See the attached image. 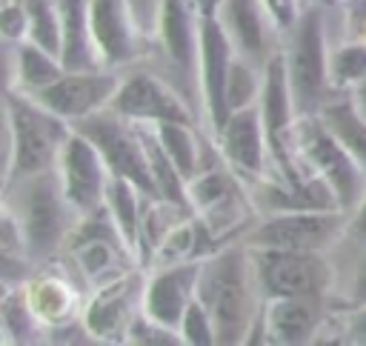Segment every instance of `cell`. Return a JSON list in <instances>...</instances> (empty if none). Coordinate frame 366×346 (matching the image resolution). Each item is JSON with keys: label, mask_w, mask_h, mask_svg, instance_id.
I'll use <instances>...</instances> for the list:
<instances>
[{"label": "cell", "mask_w": 366, "mask_h": 346, "mask_svg": "<svg viewBox=\"0 0 366 346\" xmlns=\"http://www.w3.org/2000/svg\"><path fill=\"white\" fill-rule=\"evenodd\" d=\"M197 300L214 320L217 346L246 343L263 309V292L254 275L252 249L243 240H232L200 260Z\"/></svg>", "instance_id": "1"}, {"label": "cell", "mask_w": 366, "mask_h": 346, "mask_svg": "<svg viewBox=\"0 0 366 346\" xmlns=\"http://www.w3.org/2000/svg\"><path fill=\"white\" fill-rule=\"evenodd\" d=\"M3 206L17 217L29 257L37 266L63 254L80 220L77 209L66 200L54 169L3 183Z\"/></svg>", "instance_id": "2"}, {"label": "cell", "mask_w": 366, "mask_h": 346, "mask_svg": "<svg viewBox=\"0 0 366 346\" xmlns=\"http://www.w3.org/2000/svg\"><path fill=\"white\" fill-rule=\"evenodd\" d=\"M6 112V166H3V183L40 174L49 169H57L60 152L74 132V126L46 109L31 94L6 89L3 97Z\"/></svg>", "instance_id": "3"}, {"label": "cell", "mask_w": 366, "mask_h": 346, "mask_svg": "<svg viewBox=\"0 0 366 346\" xmlns=\"http://www.w3.org/2000/svg\"><path fill=\"white\" fill-rule=\"evenodd\" d=\"M329 6L332 0L303 6L297 23L289 31H283L280 54L286 63L297 114H317L332 97H337L329 77V49H332Z\"/></svg>", "instance_id": "4"}, {"label": "cell", "mask_w": 366, "mask_h": 346, "mask_svg": "<svg viewBox=\"0 0 366 346\" xmlns=\"http://www.w3.org/2000/svg\"><path fill=\"white\" fill-rule=\"evenodd\" d=\"M146 66L160 71L194 109L203 126L200 100V17L183 0H163L160 17L149 34Z\"/></svg>", "instance_id": "5"}, {"label": "cell", "mask_w": 366, "mask_h": 346, "mask_svg": "<svg viewBox=\"0 0 366 346\" xmlns=\"http://www.w3.org/2000/svg\"><path fill=\"white\" fill-rule=\"evenodd\" d=\"M57 260L77 277V283L86 292L143 266L106 206L77 220Z\"/></svg>", "instance_id": "6"}, {"label": "cell", "mask_w": 366, "mask_h": 346, "mask_svg": "<svg viewBox=\"0 0 366 346\" xmlns=\"http://www.w3.org/2000/svg\"><path fill=\"white\" fill-rule=\"evenodd\" d=\"M292 152L312 174L323 177L332 186L340 209L352 212L366 194L363 166L320 114H297L292 129Z\"/></svg>", "instance_id": "7"}, {"label": "cell", "mask_w": 366, "mask_h": 346, "mask_svg": "<svg viewBox=\"0 0 366 346\" xmlns=\"http://www.w3.org/2000/svg\"><path fill=\"white\" fill-rule=\"evenodd\" d=\"M189 206L226 243L243 240L246 229L257 217L249 183L229 163H223V157L189 180Z\"/></svg>", "instance_id": "8"}, {"label": "cell", "mask_w": 366, "mask_h": 346, "mask_svg": "<svg viewBox=\"0 0 366 346\" xmlns=\"http://www.w3.org/2000/svg\"><path fill=\"white\" fill-rule=\"evenodd\" d=\"M252 249V246H249ZM254 275L266 297H323L332 303L337 269L332 252L309 249H252Z\"/></svg>", "instance_id": "9"}, {"label": "cell", "mask_w": 366, "mask_h": 346, "mask_svg": "<svg viewBox=\"0 0 366 346\" xmlns=\"http://www.w3.org/2000/svg\"><path fill=\"white\" fill-rule=\"evenodd\" d=\"M349 212L346 209H303L257 214L246 229L243 243L252 249H309L335 252L346 240Z\"/></svg>", "instance_id": "10"}, {"label": "cell", "mask_w": 366, "mask_h": 346, "mask_svg": "<svg viewBox=\"0 0 366 346\" xmlns=\"http://www.w3.org/2000/svg\"><path fill=\"white\" fill-rule=\"evenodd\" d=\"M71 126L97 146V152L103 154V160L114 177H126L134 186H140L146 194H154L149 154H146L143 134H140L137 123L120 117L112 109H103V112H94Z\"/></svg>", "instance_id": "11"}, {"label": "cell", "mask_w": 366, "mask_h": 346, "mask_svg": "<svg viewBox=\"0 0 366 346\" xmlns=\"http://www.w3.org/2000/svg\"><path fill=\"white\" fill-rule=\"evenodd\" d=\"M112 112L132 123H166V120H186L200 123L189 100L152 66L137 63L123 71L120 89L109 103Z\"/></svg>", "instance_id": "12"}, {"label": "cell", "mask_w": 366, "mask_h": 346, "mask_svg": "<svg viewBox=\"0 0 366 346\" xmlns=\"http://www.w3.org/2000/svg\"><path fill=\"white\" fill-rule=\"evenodd\" d=\"M146 269H132L103 286H94L83 303V323L94 343H126V332L143 309Z\"/></svg>", "instance_id": "13"}, {"label": "cell", "mask_w": 366, "mask_h": 346, "mask_svg": "<svg viewBox=\"0 0 366 346\" xmlns=\"http://www.w3.org/2000/svg\"><path fill=\"white\" fill-rule=\"evenodd\" d=\"M92 37L106 69L126 71L149 57V31L129 0H92Z\"/></svg>", "instance_id": "14"}, {"label": "cell", "mask_w": 366, "mask_h": 346, "mask_svg": "<svg viewBox=\"0 0 366 346\" xmlns=\"http://www.w3.org/2000/svg\"><path fill=\"white\" fill-rule=\"evenodd\" d=\"M54 172L60 177L66 200L77 209L80 217L106 206V192H109L112 172H109L103 154L97 152V146L86 134H80L77 129L69 134Z\"/></svg>", "instance_id": "15"}, {"label": "cell", "mask_w": 366, "mask_h": 346, "mask_svg": "<svg viewBox=\"0 0 366 346\" xmlns=\"http://www.w3.org/2000/svg\"><path fill=\"white\" fill-rule=\"evenodd\" d=\"M329 306L332 303L323 297H266L246 343H274V346L315 343L329 315Z\"/></svg>", "instance_id": "16"}, {"label": "cell", "mask_w": 366, "mask_h": 346, "mask_svg": "<svg viewBox=\"0 0 366 346\" xmlns=\"http://www.w3.org/2000/svg\"><path fill=\"white\" fill-rule=\"evenodd\" d=\"M123 71L117 69H86V71H66L60 80L46 86L43 92L31 94L54 114L66 117L69 123H77L94 112L109 109L120 89Z\"/></svg>", "instance_id": "17"}, {"label": "cell", "mask_w": 366, "mask_h": 346, "mask_svg": "<svg viewBox=\"0 0 366 346\" xmlns=\"http://www.w3.org/2000/svg\"><path fill=\"white\" fill-rule=\"evenodd\" d=\"M234 46L217 17L200 20V100H203V129L214 137L229 120L226 83L234 60Z\"/></svg>", "instance_id": "18"}, {"label": "cell", "mask_w": 366, "mask_h": 346, "mask_svg": "<svg viewBox=\"0 0 366 346\" xmlns=\"http://www.w3.org/2000/svg\"><path fill=\"white\" fill-rule=\"evenodd\" d=\"M214 146L223 163H229L249 186L263 180L272 169V152H269V140H266V129L257 106L232 112L229 120L217 129Z\"/></svg>", "instance_id": "19"}, {"label": "cell", "mask_w": 366, "mask_h": 346, "mask_svg": "<svg viewBox=\"0 0 366 346\" xmlns=\"http://www.w3.org/2000/svg\"><path fill=\"white\" fill-rule=\"evenodd\" d=\"M217 20L226 29L234 51L246 60L266 66L280 51L283 31L272 20L263 0H223Z\"/></svg>", "instance_id": "20"}, {"label": "cell", "mask_w": 366, "mask_h": 346, "mask_svg": "<svg viewBox=\"0 0 366 346\" xmlns=\"http://www.w3.org/2000/svg\"><path fill=\"white\" fill-rule=\"evenodd\" d=\"M197 277H200V260L146 269L143 312L180 332V320L192 306V300L197 297Z\"/></svg>", "instance_id": "21"}, {"label": "cell", "mask_w": 366, "mask_h": 346, "mask_svg": "<svg viewBox=\"0 0 366 346\" xmlns=\"http://www.w3.org/2000/svg\"><path fill=\"white\" fill-rule=\"evenodd\" d=\"M257 214H274V212H303V209H340L332 186L306 172L300 177H274L266 174L263 180L249 186Z\"/></svg>", "instance_id": "22"}, {"label": "cell", "mask_w": 366, "mask_h": 346, "mask_svg": "<svg viewBox=\"0 0 366 346\" xmlns=\"http://www.w3.org/2000/svg\"><path fill=\"white\" fill-rule=\"evenodd\" d=\"M3 51H6V89L23 94H37L69 71L60 54L43 49L29 37L17 43H3Z\"/></svg>", "instance_id": "23"}, {"label": "cell", "mask_w": 366, "mask_h": 346, "mask_svg": "<svg viewBox=\"0 0 366 346\" xmlns=\"http://www.w3.org/2000/svg\"><path fill=\"white\" fill-rule=\"evenodd\" d=\"M60 14V60L69 71H86V69H106L100 63L94 37H92V0H54Z\"/></svg>", "instance_id": "24"}, {"label": "cell", "mask_w": 366, "mask_h": 346, "mask_svg": "<svg viewBox=\"0 0 366 346\" xmlns=\"http://www.w3.org/2000/svg\"><path fill=\"white\" fill-rule=\"evenodd\" d=\"M49 326L37 315L26 283H6L0 295V340L3 346L46 343Z\"/></svg>", "instance_id": "25"}, {"label": "cell", "mask_w": 366, "mask_h": 346, "mask_svg": "<svg viewBox=\"0 0 366 346\" xmlns=\"http://www.w3.org/2000/svg\"><path fill=\"white\" fill-rule=\"evenodd\" d=\"M143 200H146V192L140 186L112 174L109 192H106V209L117 223V229L123 232V237L129 240V246L134 249V254L140 257V263H143Z\"/></svg>", "instance_id": "26"}, {"label": "cell", "mask_w": 366, "mask_h": 346, "mask_svg": "<svg viewBox=\"0 0 366 346\" xmlns=\"http://www.w3.org/2000/svg\"><path fill=\"white\" fill-rule=\"evenodd\" d=\"M317 114L329 123V129L343 140V146L355 154V160L366 172V117L355 109L352 97L349 94H337Z\"/></svg>", "instance_id": "27"}, {"label": "cell", "mask_w": 366, "mask_h": 346, "mask_svg": "<svg viewBox=\"0 0 366 346\" xmlns=\"http://www.w3.org/2000/svg\"><path fill=\"white\" fill-rule=\"evenodd\" d=\"M329 77L337 94L352 92L360 80H366V40L343 37L329 49Z\"/></svg>", "instance_id": "28"}, {"label": "cell", "mask_w": 366, "mask_h": 346, "mask_svg": "<svg viewBox=\"0 0 366 346\" xmlns=\"http://www.w3.org/2000/svg\"><path fill=\"white\" fill-rule=\"evenodd\" d=\"M263 69L266 66H257V63L246 60L243 54H234L232 69H229V83H226V106H229V112L257 106L260 92H263Z\"/></svg>", "instance_id": "29"}, {"label": "cell", "mask_w": 366, "mask_h": 346, "mask_svg": "<svg viewBox=\"0 0 366 346\" xmlns=\"http://www.w3.org/2000/svg\"><path fill=\"white\" fill-rule=\"evenodd\" d=\"M346 246H355V252L349 257L343 283H335L332 303L340 309H355V306H366V243H346Z\"/></svg>", "instance_id": "30"}, {"label": "cell", "mask_w": 366, "mask_h": 346, "mask_svg": "<svg viewBox=\"0 0 366 346\" xmlns=\"http://www.w3.org/2000/svg\"><path fill=\"white\" fill-rule=\"evenodd\" d=\"M126 343L129 346H183V335L140 309L126 332Z\"/></svg>", "instance_id": "31"}, {"label": "cell", "mask_w": 366, "mask_h": 346, "mask_svg": "<svg viewBox=\"0 0 366 346\" xmlns=\"http://www.w3.org/2000/svg\"><path fill=\"white\" fill-rule=\"evenodd\" d=\"M180 335L186 346H217V329L209 309L194 297L180 320Z\"/></svg>", "instance_id": "32"}, {"label": "cell", "mask_w": 366, "mask_h": 346, "mask_svg": "<svg viewBox=\"0 0 366 346\" xmlns=\"http://www.w3.org/2000/svg\"><path fill=\"white\" fill-rule=\"evenodd\" d=\"M0 31H3V43H17L29 37V9L23 0H3Z\"/></svg>", "instance_id": "33"}, {"label": "cell", "mask_w": 366, "mask_h": 346, "mask_svg": "<svg viewBox=\"0 0 366 346\" xmlns=\"http://www.w3.org/2000/svg\"><path fill=\"white\" fill-rule=\"evenodd\" d=\"M340 309V306H337ZM340 343H357L366 346V306L355 309H340Z\"/></svg>", "instance_id": "34"}, {"label": "cell", "mask_w": 366, "mask_h": 346, "mask_svg": "<svg viewBox=\"0 0 366 346\" xmlns=\"http://www.w3.org/2000/svg\"><path fill=\"white\" fill-rule=\"evenodd\" d=\"M263 3H266L269 14H272V20L277 23L280 31H289L297 23L300 11H303V0H263Z\"/></svg>", "instance_id": "35"}, {"label": "cell", "mask_w": 366, "mask_h": 346, "mask_svg": "<svg viewBox=\"0 0 366 346\" xmlns=\"http://www.w3.org/2000/svg\"><path fill=\"white\" fill-rule=\"evenodd\" d=\"M346 243H366V194H363V197H360V203L349 212Z\"/></svg>", "instance_id": "36"}, {"label": "cell", "mask_w": 366, "mask_h": 346, "mask_svg": "<svg viewBox=\"0 0 366 346\" xmlns=\"http://www.w3.org/2000/svg\"><path fill=\"white\" fill-rule=\"evenodd\" d=\"M129 3H132V9H134L137 20L143 23V29L152 34V29H154V23H157V17H160L163 0H129Z\"/></svg>", "instance_id": "37"}, {"label": "cell", "mask_w": 366, "mask_h": 346, "mask_svg": "<svg viewBox=\"0 0 366 346\" xmlns=\"http://www.w3.org/2000/svg\"><path fill=\"white\" fill-rule=\"evenodd\" d=\"M200 20H212V17H217L220 14V6H223V0H183Z\"/></svg>", "instance_id": "38"}, {"label": "cell", "mask_w": 366, "mask_h": 346, "mask_svg": "<svg viewBox=\"0 0 366 346\" xmlns=\"http://www.w3.org/2000/svg\"><path fill=\"white\" fill-rule=\"evenodd\" d=\"M346 94L352 97L355 109H357V112H360V114L366 117V80H360V83H357V86H355L352 92H346Z\"/></svg>", "instance_id": "39"}, {"label": "cell", "mask_w": 366, "mask_h": 346, "mask_svg": "<svg viewBox=\"0 0 366 346\" xmlns=\"http://www.w3.org/2000/svg\"><path fill=\"white\" fill-rule=\"evenodd\" d=\"M312 3H326V0H303V6H312Z\"/></svg>", "instance_id": "40"}, {"label": "cell", "mask_w": 366, "mask_h": 346, "mask_svg": "<svg viewBox=\"0 0 366 346\" xmlns=\"http://www.w3.org/2000/svg\"><path fill=\"white\" fill-rule=\"evenodd\" d=\"M23 3H26V0H23Z\"/></svg>", "instance_id": "41"}]
</instances>
